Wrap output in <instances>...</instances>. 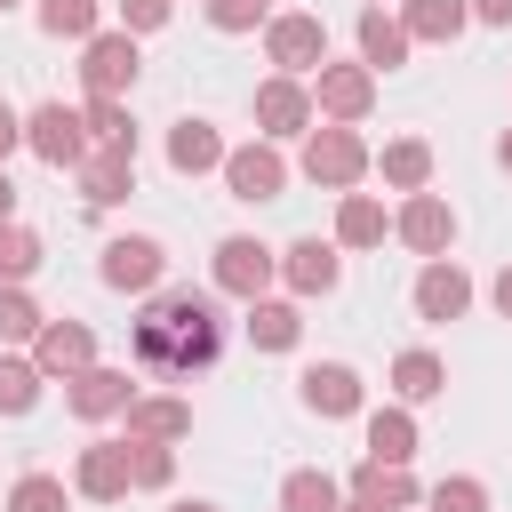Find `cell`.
Masks as SVG:
<instances>
[{
  "instance_id": "cell-7",
  "label": "cell",
  "mask_w": 512,
  "mask_h": 512,
  "mask_svg": "<svg viewBox=\"0 0 512 512\" xmlns=\"http://www.w3.org/2000/svg\"><path fill=\"white\" fill-rule=\"evenodd\" d=\"M248 112H256V136H264V144H296V136L320 120V112H312V80H288V72L256 80Z\"/></svg>"
},
{
  "instance_id": "cell-25",
  "label": "cell",
  "mask_w": 512,
  "mask_h": 512,
  "mask_svg": "<svg viewBox=\"0 0 512 512\" xmlns=\"http://www.w3.org/2000/svg\"><path fill=\"white\" fill-rule=\"evenodd\" d=\"M384 232H392V216H384V200L376 192H336V248H384Z\"/></svg>"
},
{
  "instance_id": "cell-6",
  "label": "cell",
  "mask_w": 512,
  "mask_h": 512,
  "mask_svg": "<svg viewBox=\"0 0 512 512\" xmlns=\"http://www.w3.org/2000/svg\"><path fill=\"white\" fill-rule=\"evenodd\" d=\"M312 112H320V120H344V128H360V120L376 112V72H368L360 56H344V64L328 56V64L312 72Z\"/></svg>"
},
{
  "instance_id": "cell-9",
  "label": "cell",
  "mask_w": 512,
  "mask_h": 512,
  "mask_svg": "<svg viewBox=\"0 0 512 512\" xmlns=\"http://www.w3.org/2000/svg\"><path fill=\"white\" fill-rule=\"evenodd\" d=\"M136 72H144V56H136V32H88L80 40V88L88 96H128L136 88Z\"/></svg>"
},
{
  "instance_id": "cell-4",
  "label": "cell",
  "mask_w": 512,
  "mask_h": 512,
  "mask_svg": "<svg viewBox=\"0 0 512 512\" xmlns=\"http://www.w3.org/2000/svg\"><path fill=\"white\" fill-rule=\"evenodd\" d=\"M24 152L48 160V168H80V160H88V120H80V104H64V96L32 104V112H24Z\"/></svg>"
},
{
  "instance_id": "cell-1",
  "label": "cell",
  "mask_w": 512,
  "mask_h": 512,
  "mask_svg": "<svg viewBox=\"0 0 512 512\" xmlns=\"http://www.w3.org/2000/svg\"><path fill=\"white\" fill-rule=\"evenodd\" d=\"M224 352V320H216V288H152L136 312V368L152 376H200Z\"/></svg>"
},
{
  "instance_id": "cell-13",
  "label": "cell",
  "mask_w": 512,
  "mask_h": 512,
  "mask_svg": "<svg viewBox=\"0 0 512 512\" xmlns=\"http://www.w3.org/2000/svg\"><path fill=\"white\" fill-rule=\"evenodd\" d=\"M136 392H144V384H136L128 368H104V360H88L80 376H64V408H72L80 424H104V416H120Z\"/></svg>"
},
{
  "instance_id": "cell-44",
  "label": "cell",
  "mask_w": 512,
  "mask_h": 512,
  "mask_svg": "<svg viewBox=\"0 0 512 512\" xmlns=\"http://www.w3.org/2000/svg\"><path fill=\"white\" fill-rule=\"evenodd\" d=\"M168 512H224V504H208V496H176Z\"/></svg>"
},
{
  "instance_id": "cell-39",
  "label": "cell",
  "mask_w": 512,
  "mask_h": 512,
  "mask_svg": "<svg viewBox=\"0 0 512 512\" xmlns=\"http://www.w3.org/2000/svg\"><path fill=\"white\" fill-rule=\"evenodd\" d=\"M168 16H176V0H120V32H136V40L160 32Z\"/></svg>"
},
{
  "instance_id": "cell-22",
  "label": "cell",
  "mask_w": 512,
  "mask_h": 512,
  "mask_svg": "<svg viewBox=\"0 0 512 512\" xmlns=\"http://www.w3.org/2000/svg\"><path fill=\"white\" fill-rule=\"evenodd\" d=\"M120 424H128V440H184V432H192V400H176V392H136V400L120 408Z\"/></svg>"
},
{
  "instance_id": "cell-40",
  "label": "cell",
  "mask_w": 512,
  "mask_h": 512,
  "mask_svg": "<svg viewBox=\"0 0 512 512\" xmlns=\"http://www.w3.org/2000/svg\"><path fill=\"white\" fill-rule=\"evenodd\" d=\"M16 144H24V112L0 96V168H8V152H16Z\"/></svg>"
},
{
  "instance_id": "cell-27",
  "label": "cell",
  "mask_w": 512,
  "mask_h": 512,
  "mask_svg": "<svg viewBox=\"0 0 512 512\" xmlns=\"http://www.w3.org/2000/svg\"><path fill=\"white\" fill-rule=\"evenodd\" d=\"M368 416V456L376 464H416V408L384 400V408H360Z\"/></svg>"
},
{
  "instance_id": "cell-14",
  "label": "cell",
  "mask_w": 512,
  "mask_h": 512,
  "mask_svg": "<svg viewBox=\"0 0 512 512\" xmlns=\"http://www.w3.org/2000/svg\"><path fill=\"white\" fill-rule=\"evenodd\" d=\"M392 232H400V240H408L416 256H448V248H456V208H448V200H440V192L424 184V192H408V200H400Z\"/></svg>"
},
{
  "instance_id": "cell-31",
  "label": "cell",
  "mask_w": 512,
  "mask_h": 512,
  "mask_svg": "<svg viewBox=\"0 0 512 512\" xmlns=\"http://www.w3.org/2000/svg\"><path fill=\"white\" fill-rule=\"evenodd\" d=\"M336 504H344V480L320 472V464H296L280 480V512H336Z\"/></svg>"
},
{
  "instance_id": "cell-21",
  "label": "cell",
  "mask_w": 512,
  "mask_h": 512,
  "mask_svg": "<svg viewBox=\"0 0 512 512\" xmlns=\"http://www.w3.org/2000/svg\"><path fill=\"white\" fill-rule=\"evenodd\" d=\"M344 496H368V504H384V512H416V504H424L416 472H408V464H376V456H360V464H352Z\"/></svg>"
},
{
  "instance_id": "cell-20",
  "label": "cell",
  "mask_w": 512,
  "mask_h": 512,
  "mask_svg": "<svg viewBox=\"0 0 512 512\" xmlns=\"http://www.w3.org/2000/svg\"><path fill=\"white\" fill-rule=\"evenodd\" d=\"M72 184H80L88 208H120V200L136 192V152H104V144H88V160L72 168Z\"/></svg>"
},
{
  "instance_id": "cell-12",
  "label": "cell",
  "mask_w": 512,
  "mask_h": 512,
  "mask_svg": "<svg viewBox=\"0 0 512 512\" xmlns=\"http://www.w3.org/2000/svg\"><path fill=\"white\" fill-rule=\"evenodd\" d=\"M280 280H288L296 304H304V296H336V280H344V248L320 240V232H304V240L280 248Z\"/></svg>"
},
{
  "instance_id": "cell-37",
  "label": "cell",
  "mask_w": 512,
  "mask_h": 512,
  "mask_svg": "<svg viewBox=\"0 0 512 512\" xmlns=\"http://www.w3.org/2000/svg\"><path fill=\"white\" fill-rule=\"evenodd\" d=\"M40 320H48V312H40L24 288H0V344H32V336H40Z\"/></svg>"
},
{
  "instance_id": "cell-11",
  "label": "cell",
  "mask_w": 512,
  "mask_h": 512,
  "mask_svg": "<svg viewBox=\"0 0 512 512\" xmlns=\"http://www.w3.org/2000/svg\"><path fill=\"white\" fill-rule=\"evenodd\" d=\"M296 400H304L320 424H344V416H360V408H368V384H360V368H352V360H312V368L296 376Z\"/></svg>"
},
{
  "instance_id": "cell-41",
  "label": "cell",
  "mask_w": 512,
  "mask_h": 512,
  "mask_svg": "<svg viewBox=\"0 0 512 512\" xmlns=\"http://www.w3.org/2000/svg\"><path fill=\"white\" fill-rule=\"evenodd\" d=\"M472 24H496V32H504V24H512V0H472Z\"/></svg>"
},
{
  "instance_id": "cell-18",
  "label": "cell",
  "mask_w": 512,
  "mask_h": 512,
  "mask_svg": "<svg viewBox=\"0 0 512 512\" xmlns=\"http://www.w3.org/2000/svg\"><path fill=\"white\" fill-rule=\"evenodd\" d=\"M392 16L408 32V48H448V40L472 32V0H400Z\"/></svg>"
},
{
  "instance_id": "cell-19",
  "label": "cell",
  "mask_w": 512,
  "mask_h": 512,
  "mask_svg": "<svg viewBox=\"0 0 512 512\" xmlns=\"http://www.w3.org/2000/svg\"><path fill=\"white\" fill-rule=\"evenodd\" d=\"M224 152H232V144H224V128H216V120H200V112H184V120L168 128V168H176V176H216V168H224Z\"/></svg>"
},
{
  "instance_id": "cell-2",
  "label": "cell",
  "mask_w": 512,
  "mask_h": 512,
  "mask_svg": "<svg viewBox=\"0 0 512 512\" xmlns=\"http://www.w3.org/2000/svg\"><path fill=\"white\" fill-rule=\"evenodd\" d=\"M368 160H376V152H368V136H360V128H344V120H312V128H304V160H296V168H304L320 192H360Z\"/></svg>"
},
{
  "instance_id": "cell-46",
  "label": "cell",
  "mask_w": 512,
  "mask_h": 512,
  "mask_svg": "<svg viewBox=\"0 0 512 512\" xmlns=\"http://www.w3.org/2000/svg\"><path fill=\"white\" fill-rule=\"evenodd\" d=\"M336 512H384V504H368V496H344V504H336Z\"/></svg>"
},
{
  "instance_id": "cell-17",
  "label": "cell",
  "mask_w": 512,
  "mask_h": 512,
  "mask_svg": "<svg viewBox=\"0 0 512 512\" xmlns=\"http://www.w3.org/2000/svg\"><path fill=\"white\" fill-rule=\"evenodd\" d=\"M72 496L120 504V496H128V440H88V448L72 456Z\"/></svg>"
},
{
  "instance_id": "cell-35",
  "label": "cell",
  "mask_w": 512,
  "mask_h": 512,
  "mask_svg": "<svg viewBox=\"0 0 512 512\" xmlns=\"http://www.w3.org/2000/svg\"><path fill=\"white\" fill-rule=\"evenodd\" d=\"M8 512H72V488H64L56 472H24V480L8 488Z\"/></svg>"
},
{
  "instance_id": "cell-33",
  "label": "cell",
  "mask_w": 512,
  "mask_h": 512,
  "mask_svg": "<svg viewBox=\"0 0 512 512\" xmlns=\"http://www.w3.org/2000/svg\"><path fill=\"white\" fill-rule=\"evenodd\" d=\"M176 480V440H128V488L160 496Z\"/></svg>"
},
{
  "instance_id": "cell-10",
  "label": "cell",
  "mask_w": 512,
  "mask_h": 512,
  "mask_svg": "<svg viewBox=\"0 0 512 512\" xmlns=\"http://www.w3.org/2000/svg\"><path fill=\"white\" fill-rule=\"evenodd\" d=\"M216 176H224V192H232V200H248V208H264V200H280V192H288V160H280V144H264V136L232 144Z\"/></svg>"
},
{
  "instance_id": "cell-26",
  "label": "cell",
  "mask_w": 512,
  "mask_h": 512,
  "mask_svg": "<svg viewBox=\"0 0 512 512\" xmlns=\"http://www.w3.org/2000/svg\"><path fill=\"white\" fill-rule=\"evenodd\" d=\"M248 344H256V352H296V344H304L296 296H256V304H248Z\"/></svg>"
},
{
  "instance_id": "cell-47",
  "label": "cell",
  "mask_w": 512,
  "mask_h": 512,
  "mask_svg": "<svg viewBox=\"0 0 512 512\" xmlns=\"http://www.w3.org/2000/svg\"><path fill=\"white\" fill-rule=\"evenodd\" d=\"M8 8H24V0H0V16H8Z\"/></svg>"
},
{
  "instance_id": "cell-29",
  "label": "cell",
  "mask_w": 512,
  "mask_h": 512,
  "mask_svg": "<svg viewBox=\"0 0 512 512\" xmlns=\"http://www.w3.org/2000/svg\"><path fill=\"white\" fill-rule=\"evenodd\" d=\"M40 360L24 352V344H0V416H32L40 408Z\"/></svg>"
},
{
  "instance_id": "cell-36",
  "label": "cell",
  "mask_w": 512,
  "mask_h": 512,
  "mask_svg": "<svg viewBox=\"0 0 512 512\" xmlns=\"http://www.w3.org/2000/svg\"><path fill=\"white\" fill-rule=\"evenodd\" d=\"M424 504H432V512H488V480L448 472V480H432V488H424Z\"/></svg>"
},
{
  "instance_id": "cell-42",
  "label": "cell",
  "mask_w": 512,
  "mask_h": 512,
  "mask_svg": "<svg viewBox=\"0 0 512 512\" xmlns=\"http://www.w3.org/2000/svg\"><path fill=\"white\" fill-rule=\"evenodd\" d=\"M488 304H496V312H504V320H512V264H504V272H496V280H488Z\"/></svg>"
},
{
  "instance_id": "cell-38",
  "label": "cell",
  "mask_w": 512,
  "mask_h": 512,
  "mask_svg": "<svg viewBox=\"0 0 512 512\" xmlns=\"http://www.w3.org/2000/svg\"><path fill=\"white\" fill-rule=\"evenodd\" d=\"M200 8H208L216 32H256V24H272V0H200Z\"/></svg>"
},
{
  "instance_id": "cell-34",
  "label": "cell",
  "mask_w": 512,
  "mask_h": 512,
  "mask_svg": "<svg viewBox=\"0 0 512 512\" xmlns=\"http://www.w3.org/2000/svg\"><path fill=\"white\" fill-rule=\"evenodd\" d=\"M40 256H48V248H40L32 224H0V288H24V280L40 272Z\"/></svg>"
},
{
  "instance_id": "cell-23",
  "label": "cell",
  "mask_w": 512,
  "mask_h": 512,
  "mask_svg": "<svg viewBox=\"0 0 512 512\" xmlns=\"http://www.w3.org/2000/svg\"><path fill=\"white\" fill-rule=\"evenodd\" d=\"M352 32H360V64H368V72H376V80H384V72H400V64H408V32H400V16H392V8H376V0H368V8H360V24H352Z\"/></svg>"
},
{
  "instance_id": "cell-3",
  "label": "cell",
  "mask_w": 512,
  "mask_h": 512,
  "mask_svg": "<svg viewBox=\"0 0 512 512\" xmlns=\"http://www.w3.org/2000/svg\"><path fill=\"white\" fill-rule=\"evenodd\" d=\"M208 280H216V296L256 304V296H272V280H280V248H264L256 232H224V240H216V264H208Z\"/></svg>"
},
{
  "instance_id": "cell-43",
  "label": "cell",
  "mask_w": 512,
  "mask_h": 512,
  "mask_svg": "<svg viewBox=\"0 0 512 512\" xmlns=\"http://www.w3.org/2000/svg\"><path fill=\"white\" fill-rule=\"evenodd\" d=\"M0 224H16V184H8V168H0Z\"/></svg>"
},
{
  "instance_id": "cell-45",
  "label": "cell",
  "mask_w": 512,
  "mask_h": 512,
  "mask_svg": "<svg viewBox=\"0 0 512 512\" xmlns=\"http://www.w3.org/2000/svg\"><path fill=\"white\" fill-rule=\"evenodd\" d=\"M496 168H512V128H504V136H496Z\"/></svg>"
},
{
  "instance_id": "cell-30",
  "label": "cell",
  "mask_w": 512,
  "mask_h": 512,
  "mask_svg": "<svg viewBox=\"0 0 512 512\" xmlns=\"http://www.w3.org/2000/svg\"><path fill=\"white\" fill-rule=\"evenodd\" d=\"M80 120H88V144H104V152H136V112H128V96H88Z\"/></svg>"
},
{
  "instance_id": "cell-32",
  "label": "cell",
  "mask_w": 512,
  "mask_h": 512,
  "mask_svg": "<svg viewBox=\"0 0 512 512\" xmlns=\"http://www.w3.org/2000/svg\"><path fill=\"white\" fill-rule=\"evenodd\" d=\"M96 16H104V0H32V24H40L48 40H88Z\"/></svg>"
},
{
  "instance_id": "cell-5",
  "label": "cell",
  "mask_w": 512,
  "mask_h": 512,
  "mask_svg": "<svg viewBox=\"0 0 512 512\" xmlns=\"http://www.w3.org/2000/svg\"><path fill=\"white\" fill-rule=\"evenodd\" d=\"M264 56H272V72L312 80V72L328 64V24H320L312 8H288V16H272V24H264Z\"/></svg>"
},
{
  "instance_id": "cell-15",
  "label": "cell",
  "mask_w": 512,
  "mask_h": 512,
  "mask_svg": "<svg viewBox=\"0 0 512 512\" xmlns=\"http://www.w3.org/2000/svg\"><path fill=\"white\" fill-rule=\"evenodd\" d=\"M416 320H464L472 312V272L456 264V256H424V272H416Z\"/></svg>"
},
{
  "instance_id": "cell-8",
  "label": "cell",
  "mask_w": 512,
  "mask_h": 512,
  "mask_svg": "<svg viewBox=\"0 0 512 512\" xmlns=\"http://www.w3.org/2000/svg\"><path fill=\"white\" fill-rule=\"evenodd\" d=\"M96 280H104V288H120V296H152V288L168 280V248H160L152 232H120V240H104Z\"/></svg>"
},
{
  "instance_id": "cell-24",
  "label": "cell",
  "mask_w": 512,
  "mask_h": 512,
  "mask_svg": "<svg viewBox=\"0 0 512 512\" xmlns=\"http://www.w3.org/2000/svg\"><path fill=\"white\" fill-rule=\"evenodd\" d=\"M448 392V360L432 352V344H408L400 360H392V400L400 408H424V400H440Z\"/></svg>"
},
{
  "instance_id": "cell-28",
  "label": "cell",
  "mask_w": 512,
  "mask_h": 512,
  "mask_svg": "<svg viewBox=\"0 0 512 512\" xmlns=\"http://www.w3.org/2000/svg\"><path fill=\"white\" fill-rule=\"evenodd\" d=\"M368 168H376L392 192H424V184H432V144H424V136H392Z\"/></svg>"
},
{
  "instance_id": "cell-16",
  "label": "cell",
  "mask_w": 512,
  "mask_h": 512,
  "mask_svg": "<svg viewBox=\"0 0 512 512\" xmlns=\"http://www.w3.org/2000/svg\"><path fill=\"white\" fill-rule=\"evenodd\" d=\"M24 352L40 360L48 384H56V376H80V368L96 360V328H88V320H40V336H32Z\"/></svg>"
}]
</instances>
